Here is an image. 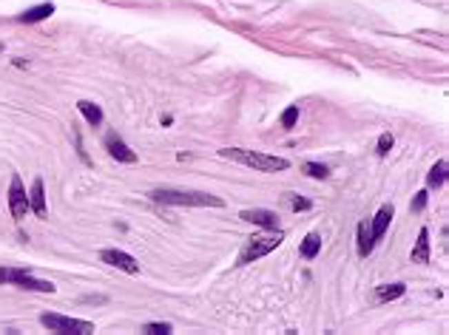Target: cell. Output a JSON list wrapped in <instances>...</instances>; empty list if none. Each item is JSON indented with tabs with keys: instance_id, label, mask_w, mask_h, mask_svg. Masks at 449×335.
<instances>
[{
	"instance_id": "6da1fadb",
	"label": "cell",
	"mask_w": 449,
	"mask_h": 335,
	"mask_svg": "<svg viewBox=\"0 0 449 335\" xmlns=\"http://www.w3.org/2000/svg\"><path fill=\"white\" fill-rule=\"evenodd\" d=\"M151 199L159 205H185V207H222L225 202L202 190H177V187H154Z\"/></svg>"
},
{
	"instance_id": "7a4b0ae2",
	"label": "cell",
	"mask_w": 449,
	"mask_h": 335,
	"mask_svg": "<svg viewBox=\"0 0 449 335\" xmlns=\"http://www.w3.org/2000/svg\"><path fill=\"white\" fill-rule=\"evenodd\" d=\"M219 156L230 159V162H239L245 168H253V171H262V174H276V171H288L290 168V162L285 156H270V154L245 151V148H222Z\"/></svg>"
},
{
	"instance_id": "3957f363",
	"label": "cell",
	"mask_w": 449,
	"mask_h": 335,
	"mask_svg": "<svg viewBox=\"0 0 449 335\" xmlns=\"http://www.w3.org/2000/svg\"><path fill=\"white\" fill-rule=\"evenodd\" d=\"M281 242H285V233H281V230H270V233H262V236L248 238L245 250L239 253V265H250V261H256V258H262V256L273 253Z\"/></svg>"
},
{
	"instance_id": "277c9868",
	"label": "cell",
	"mask_w": 449,
	"mask_h": 335,
	"mask_svg": "<svg viewBox=\"0 0 449 335\" xmlns=\"http://www.w3.org/2000/svg\"><path fill=\"white\" fill-rule=\"evenodd\" d=\"M40 324L49 327L52 332H74V335H88V332H94V324H91V321L66 318V316H54V313H43V316H40Z\"/></svg>"
},
{
	"instance_id": "5b68a950",
	"label": "cell",
	"mask_w": 449,
	"mask_h": 335,
	"mask_svg": "<svg viewBox=\"0 0 449 335\" xmlns=\"http://www.w3.org/2000/svg\"><path fill=\"white\" fill-rule=\"evenodd\" d=\"M9 210H12L14 219H26V213L32 210L29 207V194H26V187H23L17 174L12 176V185H9Z\"/></svg>"
},
{
	"instance_id": "8992f818",
	"label": "cell",
	"mask_w": 449,
	"mask_h": 335,
	"mask_svg": "<svg viewBox=\"0 0 449 335\" xmlns=\"http://www.w3.org/2000/svg\"><path fill=\"white\" fill-rule=\"evenodd\" d=\"M9 281L17 284V287H23V290H37V293H54V290H57V287H54L52 281H40V278H34L29 267H26V270H23V267L9 270Z\"/></svg>"
},
{
	"instance_id": "52a82bcc",
	"label": "cell",
	"mask_w": 449,
	"mask_h": 335,
	"mask_svg": "<svg viewBox=\"0 0 449 335\" xmlns=\"http://www.w3.org/2000/svg\"><path fill=\"white\" fill-rule=\"evenodd\" d=\"M100 261L103 265L117 267V270H123V273H131V276L139 273V261L134 256L123 253V250H100Z\"/></svg>"
},
{
	"instance_id": "ba28073f",
	"label": "cell",
	"mask_w": 449,
	"mask_h": 335,
	"mask_svg": "<svg viewBox=\"0 0 449 335\" xmlns=\"http://www.w3.org/2000/svg\"><path fill=\"white\" fill-rule=\"evenodd\" d=\"M239 219L250 222V225H259V227H268V230H276L279 227V216L273 210H265V207H253V210H242Z\"/></svg>"
},
{
	"instance_id": "9c48e42d",
	"label": "cell",
	"mask_w": 449,
	"mask_h": 335,
	"mask_svg": "<svg viewBox=\"0 0 449 335\" xmlns=\"http://www.w3.org/2000/svg\"><path fill=\"white\" fill-rule=\"evenodd\" d=\"M106 148H108V154H111L117 162H126V165H134V162H137V154H134V151H131V148H128L126 142H123L120 136H117L114 131L106 136Z\"/></svg>"
},
{
	"instance_id": "30bf717a",
	"label": "cell",
	"mask_w": 449,
	"mask_h": 335,
	"mask_svg": "<svg viewBox=\"0 0 449 335\" xmlns=\"http://www.w3.org/2000/svg\"><path fill=\"white\" fill-rule=\"evenodd\" d=\"M29 207H32V213L34 216H46L49 213V205H46V190H43V179L37 176L34 182H32V187H29Z\"/></svg>"
},
{
	"instance_id": "8fae6325",
	"label": "cell",
	"mask_w": 449,
	"mask_h": 335,
	"mask_svg": "<svg viewBox=\"0 0 449 335\" xmlns=\"http://www.w3.org/2000/svg\"><path fill=\"white\" fill-rule=\"evenodd\" d=\"M392 205H384L381 210L375 213V219H372V225H370V230H372V238L378 242V238H381L384 233H387V227H390V222H392Z\"/></svg>"
},
{
	"instance_id": "7c38bea8",
	"label": "cell",
	"mask_w": 449,
	"mask_h": 335,
	"mask_svg": "<svg viewBox=\"0 0 449 335\" xmlns=\"http://www.w3.org/2000/svg\"><path fill=\"white\" fill-rule=\"evenodd\" d=\"M412 261H418V265H430V230L421 227L418 233V242L412 247Z\"/></svg>"
},
{
	"instance_id": "4fadbf2b",
	"label": "cell",
	"mask_w": 449,
	"mask_h": 335,
	"mask_svg": "<svg viewBox=\"0 0 449 335\" xmlns=\"http://www.w3.org/2000/svg\"><path fill=\"white\" fill-rule=\"evenodd\" d=\"M52 14H54V3H40V6H32L23 14H17V23H40V20L52 17Z\"/></svg>"
},
{
	"instance_id": "5bb4252c",
	"label": "cell",
	"mask_w": 449,
	"mask_h": 335,
	"mask_svg": "<svg viewBox=\"0 0 449 335\" xmlns=\"http://www.w3.org/2000/svg\"><path fill=\"white\" fill-rule=\"evenodd\" d=\"M77 111L86 116V123H88V125H100V123H103V108H100L97 103L80 100V103H77Z\"/></svg>"
},
{
	"instance_id": "9a60e30c",
	"label": "cell",
	"mask_w": 449,
	"mask_h": 335,
	"mask_svg": "<svg viewBox=\"0 0 449 335\" xmlns=\"http://www.w3.org/2000/svg\"><path fill=\"white\" fill-rule=\"evenodd\" d=\"M407 293V284H401V281H395V284H381L375 290V298L378 301H395V298H401Z\"/></svg>"
},
{
	"instance_id": "2e32d148",
	"label": "cell",
	"mask_w": 449,
	"mask_h": 335,
	"mask_svg": "<svg viewBox=\"0 0 449 335\" xmlns=\"http://www.w3.org/2000/svg\"><path fill=\"white\" fill-rule=\"evenodd\" d=\"M375 247V238H372V230L367 222L359 225V256H370Z\"/></svg>"
},
{
	"instance_id": "e0dca14e",
	"label": "cell",
	"mask_w": 449,
	"mask_h": 335,
	"mask_svg": "<svg viewBox=\"0 0 449 335\" xmlns=\"http://www.w3.org/2000/svg\"><path fill=\"white\" fill-rule=\"evenodd\" d=\"M299 250H301V256H304V258H316V256H319V250H321V236H319V233H307Z\"/></svg>"
},
{
	"instance_id": "ac0fdd59",
	"label": "cell",
	"mask_w": 449,
	"mask_h": 335,
	"mask_svg": "<svg viewBox=\"0 0 449 335\" xmlns=\"http://www.w3.org/2000/svg\"><path fill=\"white\" fill-rule=\"evenodd\" d=\"M446 182V162L441 159V162H435V168L430 171V176H427V185L430 187H441Z\"/></svg>"
},
{
	"instance_id": "d6986e66",
	"label": "cell",
	"mask_w": 449,
	"mask_h": 335,
	"mask_svg": "<svg viewBox=\"0 0 449 335\" xmlns=\"http://www.w3.org/2000/svg\"><path fill=\"white\" fill-rule=\"evenodd\" d=\"M301 171H304L307 176H313V179H327V176H330V168H327V165H319V162H304Z\"/></svg>"
},
{
	"instance_id": "ffe728a7",
	"label": "cell",
	"mask_w": 449,
	"mask_h": 335,
	"mask_svg": "<svg viewBox=\"0 0 449 335\" xmlns=\"http://www.w3.org/2000/svg\"><path fill=\"white\" fill-rule=\"evenodd\" d=\"M143 332H151V335H168V332H174V327H171L168 321H151V324L143 327Z\"/></svg>"
},
{
	"instance_id": "44dd1931",
	"label": "cell",
	"mask_w": 449,
	"mask_h": 335,
	"mask_svg": "<svg viewBox=\"0 0 449 335\" xmlns=\"http://www.w3.org/2000/svg\"><path fill=\"white\" fill-rule=\"evenodd\" d=\"M296 119H299V105H290V108H285V114H281L279 123L285 125V128H293V125H296Z\"/></svg>"
},
{
	"instance_id": "7402d4cb",
	"label": "cell",
	"mask_w": 449,
	"mask_h": 335,
	"mask_svg": "<svg viewBox=\"0 0 449 335\" xmlns=\"http://www.w3.org/2000/svg\"><path fill=\"white\" fill-rule=\"evenodd\" d=\"M285 199H288V205H290L293 210H310V207H313L310 199H301V196H296V194H288Z\"/></svg>"
},
{
	"instance_id": "603a6c76",
	"label": "cell",
	"mask_w": 449,
	"mask_h": 335,
	"mask_svg": "<svg viewBox=\"0 0 449 335\" xmlns=\"http://www.w3.org/2000/svg\"><path fill=\"white\" fill-rule=\"evenodd\" d=\"M392 148V134H381L378 136V156H387Z\"/></svg>"
},
{
	"instance_id": "cb8c5ba5",
	"label": "cell",
	"mask_w": 449,
	"mask_h": 335,
	"mask_svg": "<svg viewBox=\"0 0 449 335\" xmlns=\"http://www.w3.org/2000/svg\"><path fill=\"white\" fill-rule=\"evenodd\" d=\"M427 202H430V194H427V190H418L415 199H412V210H415V213H421L423 207H427Z\"/></svg>"
},
{
	"instance_id": "d4e9b609",
	"label": "cell",
	"mask_w": 449,
	"mask_h": 335,
	"mask_svg": "<svg viewBox=\"0 0 449 335\" xmlns=\"http://www.w3.org/2000/svg\"><path fill=\"white\" fill-rule=\"evenodd\" d=\"M6 281H9V270L0 267V284H6Z\"/></svg>"
},
{
	"instance_id": "484cf974",
	"label": "cell",
	"mask_w": 449,
	"mask_h": 335,
	"mask_svg": "<svg viewBox=\"0 0 449 335\" xmlns=\"http://www.w3.org/2000/svg\"><path fill=\"white\" fill-rule=\"evenodd\" d=\"M0 54H3V43H0Z\"/></svg>"
}]
</instances>
